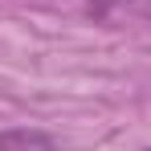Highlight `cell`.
<instances>
[{"label": "cell", "instance_id": "cell-1", "mask_svg": "<svg viewBox=\"0 0 151 151\" xmlns=\"http://www.w3.org/2000/svg\"><path fill=\"white\" fill-rule=\"evenodd\" d=\"M0 151H57V139L41 127H8L0 131Z\"/></svg>", "mask_w": 151, "mask_h": 151}, {"label": "cell", "instance_id": "cell-2", "mask_svg": "<svg viewBox=\"0 0 151 151\" xmlns=\"http://www.w3.org/2000/svg\"><path fill=\"white\" fill-rule=\"evenodd\" d=\"M147 151H151V147H147Z\"/></svg>", "mask_w": 151, "mask_h": 151}]
</instances>
